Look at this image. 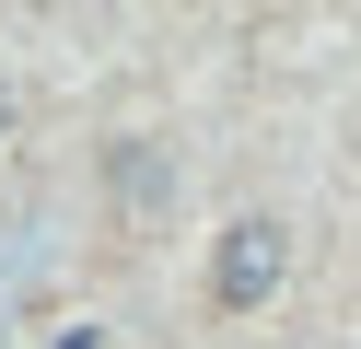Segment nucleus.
<instances>
[{
	"label": "nucleus",
	"instance_id": "nucleus-1",
	"mask_svg": "<svg viewBox=\"0 0 361 349\" xmlns=\"http://www.w3.org/2000/svg\"><path fill=\"white\" fill-rule=\"evenodd\" d=\"M280 279H291V221H268V209L221 221V245H210V302H221V314L280 302Z\"/></svg>",
	"mask_w": 361,
	"mask_h": 349
},
{
	"label": "nucleus",
	"instance_id": "nucleus-2",
	"mask_svg": "<svg viewBox=\"0 0 361 349\" xmlns=\"http://www.w3.org/2000/svg\"><path fill=\"white\" fill-rule=\"evenodd\" d=\"M0 128H12V82H0Z\"/></svg>",
	"mask_w": 361,
	"mask_h": 349
}]
</instances>
